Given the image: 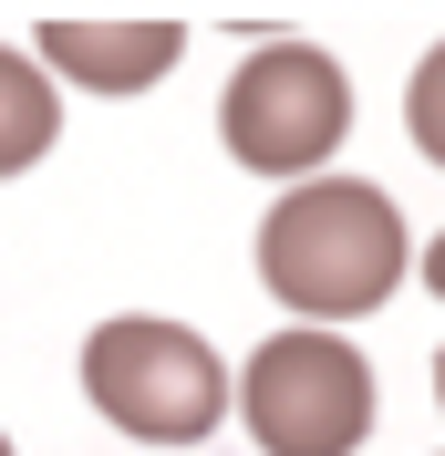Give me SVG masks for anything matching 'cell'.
I'll return each mask as SVG.
<instances>
[{"label": "cell", "instance_id": "6da1fadb", "mask_svg": "<svg viewBox=\"0 0 445 456\" xmlns=\"http://www.w3.org/2000/svg\"><path fill=\"white\" fill-rule=\"evenodd\" d=\"M404 270H415V239H404V208L373 176H301L259 218V281H270V301H290L321 332L384 312Z\"/></svg>", "mask_w": 445, "mask_h": 456}, {"label": "cell", "instance_id": "7a4b0ae2", "mask_svg": "<svg viewBox=\"0 0 445 456\" xmlns=\"http://www.w3.org/2000/svg\"><path fill=\"white\" fill-rule=\"evenodd\" d=\"M84 395L114 436L135 446H197V436L228 415V363L207 353V332L156 312H125L84 342Z\"/></svg>", "mask_w": 445, "mask_h": 456}, {"label": "cell", "instance_id": "3957f363", "mask_svg": "<svg viewBox=\"0 0 445 456\" xmlns=\"http://www.w3.org/2000/svg\"><path fill=\"white\" fill-rule=\"evenodd\" d=\"M228 395H239V415H249L259 456H352L362 436H373V415H384L373 363H362L342 332H321V322L270 332Z\"/></svg>", "mask_w": 445, "mask_h": 456}, {"label": "cell", "instance_id": "277c9868", "mask_svg": "<svg viewBox=\"0 0 445 456\" xmlns=\"http://www.w3.org/2000/svg\"><path fill=\"white\" fill-rule=\"evenodd\" d=\"M218 135L249 176H321L352 135V73L311 42H259L218 94Z\"/></svg>", "mask_w": 445, "mask_h": 456}, {"label": "cell", "instance_id": "5b68a950", "mask_svg": "<svg viewBox=\"0 0 445 456\" xmlns=\"http://www.w3.org/2000/svg\"><path fill=\"white\" fill-rule=\"evenodd\" d=\"M176 53H187L176 21H42L31 31V62L84 94H145L176 73Z\"/></svg>", "mask_w": 445, "mask_h": 456}, {"label": "cell", "instance_id": "8992f818", "mask_svg": "<svg viewBox=\"0 0 445 456\" xmlns=\"http://www.w3.org/2000/svg\"><path fill=\"white\" fill-rule=\"evenodd\" d=\"M53 135H62V94H53V73H42L21 42H0V176L42 167V156H53Z\"/></svg>", "mask_w": 445, "mask_h": 456}, {"label": "cell", "instance_id": "52a82bcc", "mask_svg": "<svg viewBox=\"0 0 445 456\" xmlns=\"http://www.w3.org/2000/svg\"><path fill=\"white\" fill-rule=\"evenodd\" d=\"M404 135L425 145V167H445V42L415 62V84H404Z\"/></svg>", "mask_w": 445, "mask_h": 456}, {"label": "cell", "instance_id": "ba28073f", "mask_svg": "<svg viewBox=\"0 0 445 456\" xmlns=\"http://www.w3.org/2000/svg\"><path fill=\"white\" fill-rule=\"evenodd\" d=\"M425 290L445 301V228H435V249H425Z\"/></svg>", "mask_w": 445, "mask_h": 456}, {"label": "cell", "instance_id": "9c48e42d", "mask_svg": "<svg viewBox=\"0 0 445 456\" xmlns=\"http://www.w3.org/2000/svg\"><path fill=\"white\" fill-rule=\"evenodd\" d=\"M435 404H445V353H435Z\"/></svg>", "mask_w": 445, "mask_h": 456}, {"label": "cell", "instance_id": "30bf717a", "mask_svg": "<svg viewBox=\"0 0 445 456\" xmlns=\"http://www.w3.org/2000/svg\"><path fill=\"white\" fill-rule=\"evenodd\" d=\"M0 456H11V436H0Z\"/></svg>", "mask_w": 445, "mask_h": 456}]
</instances>
